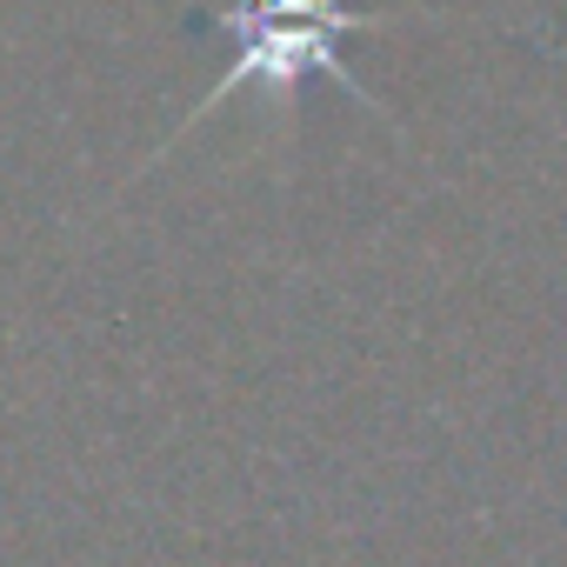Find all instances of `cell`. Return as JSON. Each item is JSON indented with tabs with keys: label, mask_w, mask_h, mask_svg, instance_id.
I'll return each mask as SVG.
<instances>
[{
	"label": "cell",
	"mask_w": 567,
	"mask_h": 567,
	"mask_svg": "<svg viewBox=\"0 0 567 567\" xmlns=\"http://www.w3.org/2000/svg\"><path fill=\"white\" fill-rule=\"evenodd\" d=\"M214 28L227 34V68H220V81L181 114V127L147 154V167H161V161H167L194 127H207L234 94H267V101H280V107H295V94H301L308 81H334V87H348L368 114L394 121L388 101H374V94L354 81V68L341 61V41H348V34H388V28H401L394 14H361V8H348V0H227V8L214 14ZM147 167H134L127 181H141Z\"/></svg>",
	"instance_id": "cell-1"
}]
</instances>
